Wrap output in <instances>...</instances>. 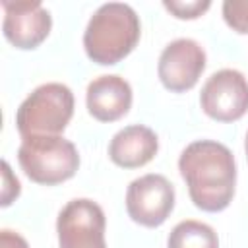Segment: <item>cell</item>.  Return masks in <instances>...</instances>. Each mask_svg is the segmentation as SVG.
<instances>
[{"label":"cell","mask_w":248,"mask_h":248,"mask_svg":"<svg viewBox=\"0 0 248 248\" xmlns=\"http://www.w3.org/2000/svg\"><path fill=\"white\" fill-rule=\"evenodd\" d=\"M178 170L188 186L190 200L202 211H223L236 186V163L232 151L213 140L188 143L178 157Z\"/></svg>","instance_id":"obj_1"},{"label":"cell","mask_w":248,"mask_h":248,"mask_svg":"<svg viewBox=\"0 0 248 248\" xmlns=\"http://www.w3.org/2000/svg\"><path fill=\"white\" fill-rule=\"evenodd\" d=\"M140 35L141 25L136 10L124 2H107L89 17L83 31V48L93 62L112 66L134 50Z\"/></svg>","instance_id":"obj_2"},{"label":"cell","mask_w":248,"mask_h":248,"mask_svg":"<svg viewBox=\"0 0 248 248\" xmlns=\"http://www.w3.org/2000/svg\"><path fill=\"white\" fill-rule=\"evenodd\" d=\"M74 114V93L68 85L50 81L35 87L16 112L21 138L60 136Z\"/></svg>","instance_id":"obj_3"},{"label":"cell","mask_w":248,"mask_h":248,"mask_svg":"<svg viewBox=\"0 0 248 248\" xmlns=\"http://www.w3.org/2000/svg\"><path fill=\"white\" fill-rule=\"evenodd\" d=\"M23 172L37 184L54 186L72 178L79 167L76 145L62 136H27L17 149Z\"/></svg>","instance_id":"obj_4"},{"label":"cell","mask_w":248,"mask_h":248,"mask_svg":"<svg viewBox=\"0 0 248 248\" xmlns=\"http://www.w3.org/2000/svg\"><path fill=\"white\" fill-rule=\"evenodd\" d=\"M107 219L101 205L89 198L70 200L58 213L56 232L60 248H107Z\"/></svg>","instance_id":"obj_5"},{"label":"cell","mask_w":248,"mask_h":248,"mask_svg":"<svg viewBox=\"0 0 248 248\" xmlns=\"http://www.w3.org/2000/svg\"><path fill=\"white\" fill-rule=\"evenodd\" d=\"M203 112L217 122H234L248 110V79L234 68H223L207 78L200 93Z\"/></svg>","instance_id":"obj_6"},{"label":"cell","mask_w":248,"mask_h":248,"mask_svg":"<svg viewBox=\"0 0 248 248\" xmlns=\"http://www.w3.org/2000/svg\"><path fill=\"white\" fill-rule=\"evenodd\" d=\"M174 207V186L163 174L134 178L126 190V211L132 221L143 227H159Z\"/></svg>","instance_id":"obj_7"},{"label":"cell","mask_w":248,"mask_h":248,"mask_svg":"<svg viewBox=\"0 0 248 248\" xmlns=\"http://www.w3.org/2000/svg\"><path fill=\"white\" fill-rule=\"evenodd\" d=\"M203 70H205V50L198 41L188 37L170 41L163 48L157 64V74L161 83L172 93H182L192 89L198 83Z\"/></svg>","instance_id":"obj_8"},{"label":"cell","mask_w":248,"mask_h":248,"mask_svg":"<svg viewBox=\"0 0 248 248\" xmlns=\"http://www.w3.org/2000/svg\"><path fill=\"white\" fill-rule=\"evenodd\" d=\"M4 10V37L16 48H37L52 27L50 12L39 0H25V2H10L2 0Z\"/></svg>","instance_id":"obj_9"},{"label":"cell","mask_w":248,"mask_h":248,"mask_svg":"<svg viewBox=\"0 0 248 248\" xmlns=\"http://www.w3.org/2000/svg\"><path fill=\"white\" fill-rule=\"evenodd\" d=\"M85 103L89 114L95 120L114 122L130 110L132 87L124 78L116 74H105L89 81L85 91Z\"/></svg>","instance_id":"obj_10"},{"label":"cell","mask_w":248,"mask_h":248,"mask_svg":"<svg viewBox=\"0 0 248 248\" xmlns=\"http://www.w3.org/2000/svg\"><path fill=\"white\" fill-rule=\"evenodd\" d=\"M159 151L157 134L143 124H130L118 130L108 143V157L122 169L147 165Z\"/></svg>","instance_id":"obj_11"},{"label":"cell","mask_w":248,"mask_h":248,"mask_svg":"<svg viewBox=\"0 0 248 248\" xmlns=\"http://www.w3.org/2000/svg\"><path fill=\"white\" fill-rule=\"evenodd\" d=\"M169 248H219V238L207 223L186 219L174 225L167 240Z\"/></svg>","instance_id":"obj_12"},{"label":"cell","mask_w":248,"mask_h":248,"mask_svg":"<svg viewBox=\"0 0 248 248\" xmlns=\"http://www.w3.org/2000/svg\"><path fill=\"white\" fill-rule=\"evenodd\" d=\"M223 17L236 33H248V0H225Z\"/></svg>","instance_id":"obj_13"},{"label":"cell","mask_w":248,"mask_h":248,"mask_svg":"<svg viewBox=\"0 0 248 248\" xmlns=\"http://www.w3.org/2000/svg\"><path fill=\"white\" fill-rule=\"evenodd\" d=\"M163 6L170 14L180 17V19H194V17H200L211 6V2L209 0H190V2H184V0H165Z\"/></svg>","instance_id":"obj_14"},{"label":"cell","mask_w":248,"mask_h":248,"mask_svg":"<svg viewBox=\"0 0 248 248\" xmlns=\"http://www.w3.org/2000/svg\"><path fill=\"white\" fill-rule=\"evenodd\" d=\"M19 180L17 176L12 172L8 161H2V205H10L17 196H19Z\"/></svg>","instance_id":"obj_15"},{"label":"cell","mask_w":248,"mask_h":248,"mask_svg":"<svg viewBox=\"0 0 248 248\" xmlns=\"http://www.w3.org/2000/svg\"><path fill=\"white\" fill-rule=\"evenodd\" d=\"M0 248H29V244L19 232L2 229L0 231Z\"/></svg>","instance_id":"obj_16"},{"label":"cell","mask_w":248,"mask_h":248,"mask_svg":"<svg viewBox=\"0 0 248 248\" xmlns=\"http://www.w3.org/2000/svg\"><path fill=\"white\" fill-rule=\"evenodd\" d=\"M244 149H246V157H248V134H246V140H244Z\"/></svg>","instance_id":"obj_17"}]
</instances>
